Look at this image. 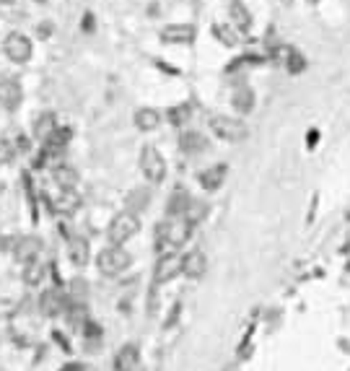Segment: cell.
Returning <instances> with one entry per match:
<instances>
[{"label":"cell","mask_w":350,"mask_h":371,"mask_svg":"<svg viewBox=\"0 0 350 371\" xmlns=\"http://www.w3.org/2000/svg\"><path fill=\"white\" fill-rule=\"evenodd\" d=\"M68 257H70V262H73L76 268H83L86 262H88V257H91V250H88V242H86L83 236H70Z\"/></svg>","instance_id":"obj_19"},{"label":"cell","mask_w":350,"mask_h":371,"mask_svg":"<svg viewBox=\"0 0 350 371\" xmlns=\"http://www.w3.org/2000/svg\"><path fill=\"white\" fill-rule=\"evenodd\" d=\"M16 158V146L11 140L0 138V164H11Z\"/></svg>","instance_id":"obj_31"},{"label":"cell","mask_w":350,"mask_h":371,"mask_svg":"<svg viewBox=\"0 0 350 371\" xmlns=\"http://www.w3.org/2000/svg\"><path fill=\"white\" fill-rule=\"evenodd\" d=\"M197 36V29L192 24H169L161 29V39L171 44H192Z\"/></svg>","instance_id":"obj_12"},{"label":"cell","mask_w":350,"mask_h":371,"mask_svg":"<svg viewBox=\"0 0 350 371\" xmlns=\"http://www.w3.org/2000/svg\"><path fill=\"white\" fill-rule=\"evenodd\" d=\"M94 29V16L91 13H86L83 16V32H91Z\"/></svg>","instance_id":"obj_34"},{"label":"cell","mask_w":350,"mask_h":371,"mask_svg":"<svg viewBox=\"0 0 350 371\" xmlns=\"http://www.w3.org/2000/svg\"><path fill=\"white\" fill-rule=\"evenodd\" d=\"M285 70H288V73H293V76H296V73H301V70H307V60H304V55H301V52H290L288 55V60H285Z\"/></svg>","instance_id":"obj_30"},{"label":"cell","mask_w":350,"mask_h":371,"mask_svg":"<svg viewBox=\"0 0 350 371\" xmlns=\"http://www.w3.org/2000/svg\"><path fill=\"white\" fill-rule=\"evenodd\" d=\"M137 231H140V218H137L135 213H130V210H122V213H117V216L112 218L109 229H107V236H109L112 247H122V244H128Z\"/></svg>","instance_id":"obj_2"},{"label":"cell","mask_w":350,"mask_h":371,"mask_svg":"<svg viewBox=\"0 0 350 371\" xmlns=\"http://www.w3.org/2000/svg\"><path fill=\"white\" fill-rule=\"evenodd\" d=\"M0 195H3V182H0Z\"/></svg>","instance_id":"obj_36"},{"label":"cell","mask_w":350,"mask_h":371,"mask_svg":"<svg viewBox=\"0 0 350 371\" xmlns=\"http://www.w3.org/2000/svg\"><path fill=\"white\" fill-rule=\"evenodd\" d=\"M169 122L174 128H182V125H187L189 117H192V107L189 104H177V107H171L169 112H166Z\"/></svg>","instance_id":"obj_28"},{"label":"cell","mask_w":350,"mask_h":371,"mask_svg":"<svg viewBox=\"0 0 350 371\" xmlns=\"http://www.w3.org/2000/svg\"><path fill=\"white\" fill-rule=\"evenodd\" d=\"M52 213H60V216H70L81 208V198L76 195V190H62L58 198L52 200Z\"/></svg>","instance_id":"obj_17"},{"label":"cell","mask_w":350,"mask_h":371,"mask_svg":"<svg viewBox=\"0 0 350 371\" xmlns=\"http://www.w3.org/2000/svg\"><path fill=\"white\" fill-rule=\"evenodd\" d=\"M148 203H151V192L143 190V187H140V190H133L128 195V210H130V213H135V210H145V208H148ZM135 216H137V213H135Z\"/></svg>","instance_id":"obj_29"},{"label":"cell","mask_w":350,"mask_h":371,"mask_svg":"<svg viewBox=\"0 0 350 371\" xmlns=\"http://www.w3.org/2000/svg\"><path fill=\"white\" fill-rule=\"evenodd\" d=\"M24 102V88L18 81L13 78H6V81H0V107L6 109V112H16L18 107Z\"/></svg>","instance_id":"obj_10"},{"label":"cell","mask_w":350,"mask_h":371,"mask_svg":"<svg viewBox=\"0 0 350 371\" xmlns=\"http://www.w3.org/2000/svg\"><path fill=\"white\" fill-rule=\"evenodd\" d=\"M133 120H135L137 130H143V133H154V130L161 125V112L154 109V107H143V109H137Z\"/></svg>","instance_id":"obj_20"},{"label":"cell","mask_w":350,"mask_h":371,"mask_svg":"<svg viewBox=\"0 0 350 371\" xmlns=\"http://www.w3.org/2000/svg\"><path fill=\"white\" fill-rule=\"evenodd\" d=\"M3 50L8 55V60L18 62V65H24V62L32 60V52H34V44L26 34L21 32H13V34L6 36V44H3Z\"/></svg>","instance_id":"obj_6"},{"label":"cell","mask_w":350,"mask_h":371,"mask_svg":"<svg viewBox=\"0 0 350 371\" xmlns=\"http://www.w3.org/2000/svg\"><path fill=\"white\" fill-rule=\"evenodd\" d=\"M140 366V351L135 346H122L114 356V371H137Z\"/></svg>","instance_id":"obj_16"},{"label":"cell","mask_w":350,"mask_h":371,"mask_svg":"<svg viewBox=\"0 0 350 371\" xmlns=\"http://www.w3.org/2000/svg\"><path fill=\"white\" fill-rule=\"evenodd\" d=\"M210 130H213L215 138L226 140V143H241L247 140L249 128L236 117H229V114H213L210 117Z\"/></svg>","instance_id":"obj_4"},{"label":"cell","mask_w":350,"mask_h":371,"mask_svg":"<svg viewBox=\"0 0 350 371\" xmlns=\"http://www.w3.org/2000/svg\"><path fill=\"white\" fill-rule=\"evenodd\" d=\"M189 203H192V198H189L184 190H177L174 195L169 198V203H166V216L169 218H184V213H187Z\"/></svg>","instance_id":"obj_21"},{"label":"cell","mask_w":350,"mask_h":371,"mask_svg":"<svg viewBox=\"0 0 350 371\" xmlns=\"http://www.w3.org/2000/svg\"><path fill=\"white\" fill-rule=\"evenodd\" d=\"M208 273V257L203 250H189L182 257V276H187L189 281H200Z\"/></svg>","instance_id":"obj_11"},{"label":"cell","mask_w":350,"mask_h":371,"mask_svg":"<svg viewBox=\"0 0 350 371\" xmlns=\"http://www.w3.org/2000/svg\"><path fill=\"white\" fill-rule=\"evenodd\" d=\"M13 247H16L13 236H0V252H13Z\"/></svg>","instance_id":"obj_32"},{"label":"cell","mask_w":350,"mask_h":371,"mask_svg":"<svg viewBox=\"0 0 350 371\" xmlns=\"http://www.w3.org/2000/svg\"><path fill=\"white\" fill-rule=\"evenodd\" d=\"M0 3H16V0H0Z\"/></svg>","instance_id":"obj_35"},{"label":"cell","mask_w":350,"mask_h":371,"mask_svg":"<svg viewBox=\"0 0 350 371\" xmlns=\"http://www.w3.org/2000/svg\"><path fill=\"white\" fill-rule=\"evenodd\" d=\"M192 236V226H187L182 218H171V221H161L156 224V247L159 250H180L189 242Z\"/></svg>","instance_id":"obj_1"},{"label":"cell","mask_w":350,"mask_h":371,"mask_svg":"<svg viewBox=\"0 0 350 371\" xmlns=\"http://www.w3.org/2000/svg\"><path fill=\"white\" fill-rule=\"evenodd\" d=\"M44 276H47V268L36 259L32 265H24V276L21 278H24V283L29 285V288H36V285H42Z\"/></svg>","instance_id":"obj_25"},{"label":"cell","mask_w":350,"mask_h":371,"mask_svg":"<svg viewBox=\"0 0 350 371\" xmlns=\"http://www.w3.org/2000/svg\"><path fill=\"white\" fill-rule=\"evenodd\" d=\"M213 34H215V39H218L221 44H226V47H236V44L241 42L239 32H236L231 24H215Z\"/></svg>","instance_id":"obj_27"},{"label":"cell","mask_w":350,"mask_h":371,"mask_svg":"<svg viewBox=\"0 0 350 371\" xmlns=\"http://www.w3.org/2000/svg\"><path fill=\"white\" fill-rule=\"evenodd\" d=\"M52 180H55V184H58L60 190H76L78 172L70 164H62L60 161V164L52 166Z\"/></svg>","instance_id":"obj_18"},{"label":"cell","mask_w":350,"mask_h":371,"mask_svg":"<svg viewBox=\"0 0 350 371\" xmlns=\"http://www.w3.org/2000/svg\"><path fill=\"white\" fill-rule=\"evenodd\" d=\"M226 174H229V166H226V164H213V166H208L206 172H200L197 182H200L206 190L215 192L223 184V182H226Z\"/></svg>","instance_id":"obj_14"},{"label":"cell","mask_w":350,"mask_h":371,"mask_svg":"<svg viewBox=\"0 0 350 371\" xmlns=\"http://www.w3.org/2000/svg\"><path fill=\"white\" fill-rule=\"evenodd\" d=\"M39 255H42V239H39V236H21V239H16L13 257H16L21 265H32V262H36Z\"/></svg>","instance_id":"obj_9"},{"label":"cell","mask_w":350,"mask_h":371,"mask_svg":"<svg viewBox=\"0 0 350 371\" xmlns=\"http://www.w3.org/2000/svg\"><path fill=\"white\" fill-rule=\"evenodd\" d=\"M229 13H231V26H234L239 34L252 32V13H249V8L241 3V0H231Z\"/></svg>","instance_id":"obj_13"},{"label":"cell","mask_w":350,"mask_h":371,"mask_svg":"<svg viewBox=\"0 0 350 371\" xmlns=\"http://www.w3.org/2000/svg\"><path fill=\"white\" fill-rule=\"evenodd\" d=\"M58 130V117L52 112H42L34 122V138L36 140H47Z\"/></svg>","instance_id":"obj_23"},{"label":"cell","mask_w":350,"mask_h":371,"mask_svg":"<svg viewBox=\"0 0 350 371\" xmlns=\"http://www.w3.org/2000/svg\"><path fill=\"white\" fill-rule=\"evenodd\" d=\"M130 265H133V257H130V252H125L122 247H107V250H102L99 252V257H96V268H99V273L107 278L122 276Z\"/></svg>","instance_id":"obj_3"},{"label":"cell","mask_w":350,"mask_h":371,"mask_svg":"<svg viewBox=\"0 0 350 371\" xmlns=\"http://www.w3.org/2000/svg\"><path fill=\"white\" fill-rule=\"evenodd\" d=\"M36 32H39V36H42V39H47V36L52 34V24H42L39 29H36Z\"/></svg>","instance_id":"obj_33"},{"label":"cell","mask_w":350,"mask_h":371,"mask_svg":"<svg viewBox=\"0 0 350 371\" xmlns=\"http://www.w3.org/2000/svg\"><path fill=\"white\" fill-rule=\"evenodd\" d=\"M177 276H182V257L177 252L161 255L154 268V281L156 283H169V281H174Z\"/></svg>","instance_id":"obj_8"},{"label":"cell","mask_w":350,"mask_h":371,"mask_svg":"<svg viewBox=\"0 0 350 371\" xmlns=\"http://www.w3.org/2000/svg\"><path fill=\"white\" fill-rule=\"evenodd\" d=\"M140 172L151 184H161L166 177V161L156 146H143L140 151Z\"/></svg>","instance_id":"obj_5"},{"label":"cell","mask_w":350,"mask_h":371,"mask_svg":"<svg viewBox=\"0 0 350 371\" xmlns=\"http://www.w3.org/2000/svg\"><path fill=\"white\" fill-rule=\"evenodd\" d=\"M68 296L62 288H44L42 296H39V311L44 317H60L68 309Z\"/></svg>","instance_id":"obj_7"},{"label":"cell","mask_w":350,"mask_h":371,"mask_svg":"<svg viewBox=\"0 0 350 371\" xmlns=\"http://www.w3.org/2000/svg\"><path fill=\"white\" fill-rule=\"evenodd\" d=\"M180 148H182V154L197 156L208 148V138L203 133H197V130H187V133H182L180 135Z\"/></svg>","instance_id":"obj_15"},{"label":"cell","mask_w":350,"mask_h":371,"mask_svg":"<svg viewBox=\"0 0 350 371\" xmlns=\"http://www.w3.org/2000/svg\"><path fill=\"white\" fill-rule=\"evenodd\" d=\"M231 104H234V109L239 114H249L255 109V91L249 86H239L231 96Z\"/></svg>","instance_id":"obj_22"},{"label":"cell","mask_w":350,"mask_h":371,"mask_svg":"<svg viewBox=\"0 0 350 371\" xmlns=\"http://www.w3.org/2000/svg\"><path fill=\"white\" fill-rule=\"evenodd\" d=\"M70 138H73V130H70V128H60V125H58V130L52 133L50 138L44 140V148H50V151H58V154H60L62 148L70 143Z\"/></svg>","instance_id":"obj_24"},{"label":"cell","mask_w":350,"mask_h":371,"mask_svg":"<svg viewBox=\"0 0 350 371\" xmlns=\"http://www.w3.org/2000/svg\"><path fill=\"white\" fill-rule=\"evenodd\" d=\"M206 216H208V205H206V203H203V200H192L182 221L195 229L197 224H203V221H206Z\"/></svg>","instance_id":"obj_26"},{"label":"cell","mask_w":350,"mask_h":371,"mask_svg":"<svg viewBox=\"0 0 350 371\" xmlns=\"http://www.w3.org/2000/svg\"><path fill=\"white\" fill-rule=\"evenodd\" d=\"M309 3H316V0H309Z\"/></svg>","instance_id":"obj_37"}]
</instances>
